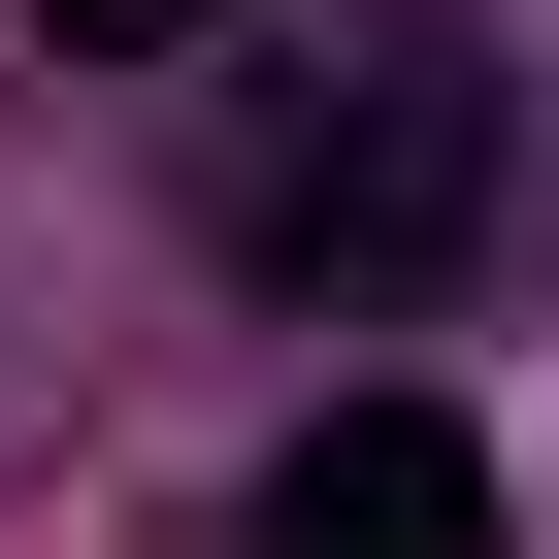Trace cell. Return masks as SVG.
Segmentation results:
<instances>
[{"label": "cell", "mask_w": 559, "mask_h": 559, "mask_svg": "<svg viewBox=\"0 0 559 559\" xmlns=\"http://www.w3.org/2000/svg\"><path fill=\"white\" fill-rule=\"evenodd\" d=\"M230 263L263 297H428V263H493V198H526V67L461 34V0H330L297 67H230Z\"/></svg>", "instance_id": "1"}, {"label": "cell", "mask_w": 559, "mask_h": 559, "mask_svg": "<svg viewBox=\"0 0 559 559\" xmlns=\"http://www.w3.org/2000/svg\"><path fill=\"white\" fill-rule=\"evenodd\" d=\"M263 559H493V461L428 395H330L297 461H263Z\"/></svg>", "instance_id": "2"}, {"label": "cell", "mask_w": 559, "mask_h": 559, "mask_svg": "<svg viewBox=\"0 0 559 559\" xmlns=\"http://www.w3.org/2000/svg\"><path fill=\"white\" fill-rule=\"evenodd\" d=\"M34 34H230V0H34Z\"/></svg>", "instance_id": "3"}]
</instances>
